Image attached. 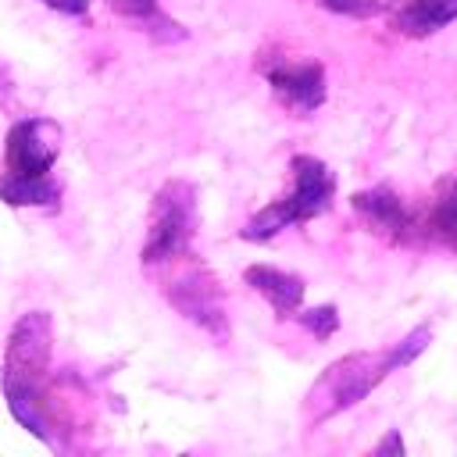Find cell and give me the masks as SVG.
<instances>
[{
    "label": "cell",
    "mask_w": 457,
    "mask_h": 457,
    "mask_svg": "<svg viewBox=\"0 0 457 457\" xmlns=\"http://www.w3.org/2000/svg\"><path fill=\"white\" fill-rule=\"evenodd\" d=\"M428 228L432 236H439L446 246L457 250V175L436 186V200L428 207Z\"/></svg>",
    "instance_id": "cell-11"
},
{
    "label": "cell",
    "mask_w": 457,
    "mask_h": 457,
    "mask_svg": "<svg viewBox=\"0 0 457 457\" xmlns=\"http://www.w3.org/2000/svg\"><path fill=\"white\" fill-rule=\"evenodd\" d=\"M164 268H171L168 278H161V293L168 296V303L193 325H200L211 336H228V314H225V296L218 278L189 253L164 261Z\"/></svg>",
    "instance_id": "cell-6"
},
{
    "label": "cell",
    "mask_w": 457,
    "mask_h": 457,
    "mask_svg": "<svg viewBox=\"0 0 457 457\" xmlns=\"http://www.w3.org/2000/svg\"><path fill=\"white\" fill-rule=\"evenodd\" d=\"M307 332H314V339H332L336 328H339V311L336 303H321V307H307V311H296L293 314Z\"/></svg>",
    "instance_id": "cell-13"
},
{
    "label": "cell",
    "mask_w": 457,
    "mask_h": 457,
    "mask_svg": "<svg viewBox=\"0 0 457 457\" xmlns=\"http://www.w3.org/2000/svg\"><path fill=\"white\" fill-rule=\"evenodd\" d=\"M46 361H50V314L29 311L7 339L4 393H7L11 414L43 443H50V428L43 418V396H39Z\"/></svg>",
    "instance_id": "cell-3"
},
{
    "label": "cell",
    "mask_w": 457,
    "mask_h": 457,
    "mask_svg": "<svg viewBox=\"0 0 457 457\" xmlns=\"http://www.w3.org/2000/svg\"><path fill=\"white\" fill-rule=\"evenodd\" d=\"M375 453H403V439H400V428H389L386 439L375 446Z\"/></svg>",
    "instance_id": "cell-16"
},
{
    "label": "cell",
    "mask_w": 457,
    "mask_h": 457,
    "mask_svg": "<svg viewBox=\"0 0 457 457\" xmlns=\"http://www.w3.org/2000/svg\"><path fill=\"white\" fill-rule=\"evenodd\" d=\"M264 82L271 86V93L282 100V107H289L296 118L314 114L325 96H328V79H325V64L321 61H293V57H261L257 61Z\"/></svg>",
    "instance_id": "cell-7"
},
{
    "label": "cell",
    "mask_w": 457,
    "mask_h": 457,
    "mask_svg": "<svg viewBox=\"0 0 457 457\" xmlns=\"http://www.w3.org/2000/svg\"><path fill=\"white\" fill-rule=\"evenodd\" d=\"M428 343H432V328L418 325L389 350H378V353L357 350V353H346L336 364H328L325 375L307 393V425H325L339 411H350L353 403H361L378 382H386L393 371L407 368Z\"/></svg>",
    "instance_id": "cell-1"
},
{
    "label": "cell",
    "mask_w": 457,
    "mask_h": 457,
    "mask_svg": "<svg viewBox=\"0 0 457 457\" xmlns=\"http://www.w3.org/2000/svg\"><path fill=\"white\" fill-rule=\"evenodd\" d=\"M121 18H132V21H143V25H161V29H168L175 39H182L186 32H182V25H175V21H168L164 14H161V4L157 0H107Z\"/></svg>",
    "instance_id": "cell-12"
},
{
    "label": "cell",
    "mask_w": 457,
    "mask_h": 457,
    "mask_svg": "<svg viewBox=\"0 0 457 457\" xmlns=\"http://www.w3.org/2000/svg\"><path fill=\"white\" fill-rule=\"evenodd\" d=\"M457 21V0H393L389 7V29L411 39L436 36Z\"/></svg>",
    "instance_id": "cell-9"
},
{
    "label": "cell",
    "mask_w": 457,
    "mask_h": 457,
    "mask_svg": "<svg viewBox=\"0 0 457 457\" xmlns=\"http://www.w3.org/2000/svg\"><path fill=\"white\" fill-rule=\"evenodd\" d=\"M289 171H293V189L286 196H278L275 204L261 207L257 214H250L246 225L239 228V239L268 243L282 228L303 225V221H311V218H318V214H325L332 207V200H336V175H332V168L321 157L293 154Z\"/></svg>",
    "instance_id": "cell-4"
},
{
    "label": "cell",
    "mask_w": 457,
    "mask_h": 457,
    "mask_svg": "<svg viewBox=\"0 0 457 457\" xmlns=\"http://www.w3.org/2000/svg\"><path fill=\"white\" fill-rule=\"evenodd\" d=\"M196 236V186L186 179H168L150 207V232L143 243V264H164L171 257L189 253Z\"/></svg>",
    "instance_id": "cell-5"
},
{
    "label": "cell",
    "mask_w": 457,
    "mask_h": 457,
    "mask_svg": "<svg viewBox=\"0 0 457 457\" xmlns=\"http://www.w3.org/2000/svg\"><path fill=\"white\" fill-rule=\"evenodd\" d=\"M61 154V129L50 118H21L7 132L0 200L11 207H54L61 182L54 164Z\"/></svg>",
    "instance_id": "cell-2"
},
{
    "label": "cell",
    "mask_w": 457,
    "mask_h": 457,
    "mask_svg": "<svg viewBox=\"0 0 457 457\" xmlns=\"http://www.w3.org/2000/svg\"><path fill=\"white\" fill-rule=\"evenodd\" d=\"M243 282L271 303L275 318H293L303 303V293H307V286L296 271H282V268H271V264H250L243 271Z\"/></svg>",
    "instance_id": "cell-10"
},
{
    "label": "cell",
    "mask_w": 457,
    "mask_h": 457,
    "mask_svg": "<svg viewBox=\"0 0 457 457\" xmlns=\"http://www.w3.org/2000/svg\"><path fill=\"white\" fill-rule=\"evenodd\" d=\"M350 207L357 211V218L382 236L386 243H411L418 232V218L407 211V204L400 200V193L393 186H371L350 196Z\"/></svg>",
    "instance_id": "cell-8"
},
{
    "label": "cell",
    "mask_w": 457,
    "mask_h": 457,
    "mask_svg": "<svg viewBox=\"0 0 457 457\" xmlns=\"http://www.w3.org/2000/svg\"><path fill=\"white\" fill-rule=\"evenodd\" d=\"M311 4L346 18H375L378 11H386V0H311Z\"/></svg>",
    "instance_id": "cell-14"
},
{
    "label": "cell",
    "mask_w": 457,
    "mask_h": 457,
    "mask_svg": "<svg viewBox=\"0 0 457 457\" xmlns=\"http://www.w3.org/2000/svg\"><path fill=\"white\" fill-rule=\"evenodd\" d=\"M43 4L61 11V14H86L89 11V0H43Z\"/></svg>",
    "instance_id": "cell-15"
}]
</instances>
